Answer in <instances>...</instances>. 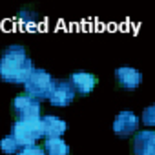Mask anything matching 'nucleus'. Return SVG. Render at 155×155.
Listing matches in <instances>:
<instances>
[{"label": "nucleus", "instance_id": "nucleus-1", "mask_svg": "<svg viewBox=\"0 0 155 155\" xmlns=\"http://www.w3.org/2000/svg\"><path fill=\"white\" fill-rule=\"evenodd\" d=\"M33 60L22 44H9L0 55V81L22 86L33 71Z\"/></svg>", "mask_w": 155, "mask_h": 155}, {"label": "nucleus", "instance_id": "nucleus-9", "mask_svg": "<svg viewBox=\"0 0 155 155\" xmlns=\"http://www.w3.org/2000/svg\"><path fill=\"white\" fill-rule=\"evenodd\" d=\"M131 155H155V131L153 130H139L131 137L130 146Z\"/></svg>", "mask_w": 155, "mask_h": 155}, {"label": "nucleus", "instance_id": "nucleus-6", "mask_svg": "<svg viewBox=\"0 0 155 155\" xmlns=\"http://www.w3.org/2000/svg\"><path fill=\"white\" fill-rule=\"evenodd\" d=\"M75 97H77L75 90H73V86L69 84L68 79H53V84H51V90H49V95H48L46 101L51 106L66 108L75 101Z\"/></svg>", "mask_w": 155, "mask_h": 155}, {"label": "nucleus", "instance_id": "nucleus-13", "mask_svg": "<svg viewBox=\"0 0 155 155\" xmlns=\"http://www.w3.org/2000/svg\"><path fill=\"white\" fill-rule=\"evenodd\" d=\"M0 150H2V153H6V155H15V153L20 151L22 148H20L18 142L8 133V135H4L2 139H0Z\"/></svg>", "mask_w": 155, "mask_h": 155}, {"label": "nucleus", "instance_id": "nucleus-5", "mask_svg": "<svg viewBox=\"0 0 155 155\" xmlns=\"http://www.w3.org/2000/svg\"><path fill=\"white\" fill-rule=\"evenodd\" d=\"M139 126H140L139 115L131 110H122L115 115L111 130L119 139H130L139 131Z\"/></svg>", "mask_w": 155, "mask_h": 155}, {"label": "nucleus", "instance_id": "nucleus-11", "mask_svg": "<svg viewBox=\"0 0 155 155\" xmlns=\"http://www.w3.org/2000/svg\"><path fill=\"white\" fill-rule=\"evenodd\" d=\"M42 150L46 151V155H69V144L62 139V137H55V139H44Z\"/></svg>", "mask_w": 155, "mask_h": 155}, {"label": "nucleus", "instance_id": "nucleus-7", "mask_svg": "<svg viewBox=\"0 0 155 155\" xmlns=\"http://www.w3.org/2000/svg\"><path fill=\"white\" fill-rule=\"evenodd\" d=\"M69 84L75 90V95H81V97H88L99 84V77L95 73H90L86 69H77L68 77Z\"/></svg>", "mask_w": 155, "mask_h": 155}, {"label": "nucleus", "instance_id": "nucleus-15", "mask_svg": "<svg viewBox=\"0 0 155 155\" xmlns=\"http://www.w3.org/2000/svg\"><path fill=\"white\" fill-rule=\"evenodd\" d=\"M15 155H46V151L42 150V146L33 144V146H26V148H22V150L17 151Z\"/></svg>", "mask_w": 155, "mask_h": 155}, {"label": "nucleus", "instance_id": "nucleus-10", "mask_svg": "<svg viewBox=\"0 0 155 155\" xmlns=\"http://www.w3.org/2000/svg\"><path fill=\"white\" fill-rule=\"evenodd\" d=\"M40 124H42V137L44 139H55V137H62L68 131V122L57 115H44L40 117Z\"/></svg>", "mask_w": 155, "mask_h": 155}, {"label": "nucleus", "instance_id": "nucleus-8", "mask_svg": "<svg viewBox=\"0 0 155 155\" xmlns=\"http://www.w3.org/2000/svg\"><path fill=\"white\" fill-rule=\"evenodd\" d=\"M115 82L124 91H135L142 84V73L131 66H120L115 69Z\"/></svg>", "mask_w": 155, "mask_h": 155}, {"label": "nucleus", "instance_id": "nucleus-2", "mask_svg": "<svg viewBox=\"0 0 155 155\" xmlns=\"http://www.w3.org/2000/svg\"><path fill=\"white\" fill-rule=\"evenodd\" d=\"M9 135L18 142L20 148L26 146H33L37 144L42 137V124H40V117L37 119H24V120H15L11 124V131Z\"/></svg>", "mask_w": 155, "mask_h": 155}, {"label": "nucleus", "instance_id": "nucleus-4", "mask_svg": "<svg viewBox=\"0 0 155 155\" xmlns=\"http://www.w3.org/2000/svg\"><path fill=\"white\" fill-rule=\"evenodd\" d=\"M11 113L15 115V120L42 117V102L26 93H20L11 101Z\"/></svg>", "mask_w": 155, "mask_h": 155}, {"label": "nucleus", "instance_id": "nucleus-14", "mask_svg": "<svg viewBox=\"0 0 155 155\" xmlns=\"http://www.w3.org/2000/svg\"><path fill=\"white\" fill-rule=\"evenodd\" d=\"M142 124L148 126V130H151V126L155 124V106L153 104L144 108V111H142Z\"/></svg>", "mask_w": 155, "mask_h": 155}, {"label": "nucleus", "instance_id": "nucleus-3", "mask_svg": "<svg viewBox=\"0 0 155 155\" xmlns=\"http://www.w3.org/2000/svg\"><path fill=\"white\" fill-rule=\"evenodd\" d=\"M51 84H53V77H51L49 71H46L42 68H33V71L29 73V77L26 79V82L22 86H24L26 95H29V97L42 102V101L48 99Z\"/></svg>", "mask_w": 155, "mask_h": 155}, {"label": "nucleus", "instance_id": "nucleus-12", "mask_svg": "<svg viewBox=\"0 0 155 155\" xmlns=\"http://www.w3.org/2000/svg\"><path fill=\"white\" fill-rule=\"evenodd\" d=\"M17 18H18V22H20L24 28H28L29 31H35V29L38 28V24H40V15H38L35 9H31V8H22V9L17 13Z\"/></svg>", "mask_w": 155, "mask_h": 155}]
</instances>
